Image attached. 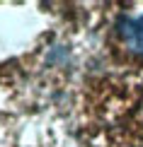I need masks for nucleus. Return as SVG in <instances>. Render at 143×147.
I'll return each mask as SVG.
<instances>
[{
    "label": "nucleus",
    "mask_w": 143,
    "mask_h": 147,
    "mask_svg": "<svg viewBox=\"0 0 143 147\" xmlns=\"http://www.w3.org/2000/svg\"><path fill=\"white\" fill-rule=\"evenodd\" d=\"M119 34H121V39H124L129 51L143 58V17L121 20L119 22Z\"/></svg>",
    "instance_id": "obj_1"
}]
</instances>
